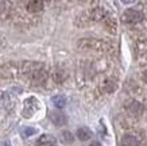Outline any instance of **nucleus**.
Instances as JSON below:
<instances>
[{"instance_id":"nucleus-14","label":"nucleus","mask_w":147,"mask_h":146,"mask_svg":"<svg viewBox=\"0 0 147 146\" xmlns=\"http://www.w3.org/2000/svg\"><path fill=\"white\" fill-rule=\"evenodd\" d=\"M142 79H143V81H144V83H147V71H144V72H143Z\"/></svg>"},{"instance_id":"nucleus-16","label":"nucleus","mask_w":147,"mask_h":146,"mask_svg":"<svg viewBox=\"0 0 147 146\" xmlns=\"http://www.w3.org/2000/svg\"><path fill=\"white\" fill-rule=\"evenodd\" d=\"M1 146H9V143H8V142H4V143H3Z\"/></svg>"},{"instance_id":"nucleus-1","label":"nucleus","mask_w":147,"mask_h":146,"mask_svg":"<svg viewBox=\"0 0 147 146\" xmlns=\"http://www.w3.org/2000/svg\"><path fill=\"white\" fill-rule=\"evenodd\" d=\"M20 73L31 84L40 85L47 80V72L42 64L38 62H23L20 65Z\"/></svg>"},{"instance_id":"nucleus-5","label":"nucleus","mask_w":147,"mask_h":146,"mask_svg":"<svg viewBox=\"0 0 147 146\" xmlns=\"http://www.w3.org/2000/svg\"><path fill=\"white\" fill-rule=\"evenodd\" d=\"M45 3L42 0H30V1H24V7L26 11L30 14H38L43 10Z\"/></svg>"},{"instance_id":"nucleus-2","label":"nucleus","mask_w":147,"mask_h":146,"mask_svg":"<svg viewBox=\"0 0 147 146\" xmlns=\"http://www.w3.org/2000/svg\"><path fill=\"white\" fill-rule=\"evenodd\" d=\"M78 48L84 50H94V52H108L111 50V46L102 41L94 39V38H85L78 42Z\"/></svg>"},{"instance_id":"nucleus-13","label":"nucleus","mask_w":147,"mask_h":146,"mask_svg":"<svg viewBox=\"0 0 147 146\" xmlns=\"http://www.w3.org/2000/svg\"><path fill=\"white\" fill-rule=\"evenodd\" d=\"M35 128L34 127H24L22 130V135L24 138H27V137H30V135H32V134H35Z\"/></svg>"},{"instance_id":"nucleus-12","label":"nucleus","mask_w":147,"mask_h":146,"mask_svg":"<svg viewBox=\"0 0 147 146\" xmlns=\"http://www.w3.org/2000/svg\"><path fill=\"white\" fill-rule=\"evenodd\" d=\"M61 135H62V141L66 142V143H71V142H73V139H74L70 131H62V133H61Z\"/></svg>"},{"instance_id":"nucleus-4","label":"nucleus","mask_w":147,"mask_h":146,"mask_svg":"<svg viewBox=\"0 0 147 146\" xmlns=\"http://www.w3.org/2000/svg\"><path fill=\"white\" fill-rule=\"evenodd\" d=\"M38 110V102L35 97H30L24 102V107H23V115L26 118H31L34 115V112Z\"/></svg>"},{"instance_id":"nucleus-8","label":"nucleus","mask_w":147,"mask_h":146,"mask_svg":"<svg viewBox=\"0 0 147 146\" xmlns=\"http://www.w3.org/2000/svg\"><path fill=\"white\" fill-rule=\"evenodd\" d=\"M121 146H139V141L135 135H124L121 138Z\"/></svg>"},{"instance_id":"nucleus-11","label":"nucleus","mask_w":147,"mask_h":146,"mask_svg":"<svg viewBox=\"0 0 147 146\" xmlns=\"http://www.w3.org/2000/svg\"><path fill=\"white\" fill-rule=\"evenodd\" d=\"M40 145H54L55 143V139H54L51 135H42L38 141Z\"/></svg>"},{"instance_id":"nucleus-6","label":"nucleus","mask_w":147,"mask_h":146,"mask_svg":"<svg viewBox=\"0 0 147 146\" xmlns=\"http://www.w3.org/2000/svg\"><path fill=\"white\" fill-rule=\"evenodd\" d=\"M50 119L55 126H63L66 123V116L63 115L62 112H59V111H53L51 115H50Z\"/></svg>"},{"instance_id":"nucleus-3","label":"nucleus","mask_w":147,"mask_h":146,"mask_svg":"<svg viewBox=\"0 0 147 146\" xmlns=\"http://www.w3.org/2000/svg\"><path fill=\"white\" fill-rule=\"evenodd\" d=\"M143 18H144L143 12L134 8L125 10L124 12L121 14V20H123V23H127V24H134V23L142 22Z\"/></svg>"},{"instance_id":"nucleus-7","label":"nucleus","mask_w":147,"mask_h":146,"mask_svg":"<svg viewBox=\"0 0 147 146\" xmlns=\"http://www.w3.org/2000/svg\"><path fill=\"white\" fill-rule=\"evenodd\" d=\"M92 130H90L89 127H85V126H82V127H80L78 130H77V138L80 139V141H88V139H90L92 138Z\"/></svg>"},{"instance_id":"nucleus-10","label":"nucleus","mask_w":147,"mask_h":146,"mask_svg":"<svg viewBox=\"0 0 147 146\" xmlns=\"http://www.w3.org/2000/svg\"><path fill=\"white\" fill-rule=\"evenodd\" d=\"M51 102H53V104L57 108H63L65 104H66V97L63 96V95H55V96H53Z\"/></svg>"},{"instance_id":"nucleus-15","label":"nucleus","mask_w":147,"mask_h":146,"mask_svg":"<svg viewBox=\"0 0 147 146\" xmlns=\"http://www.w3.org/2000/svg\"><path fill=\"white\" fill-rule=\"evenodd\" d=\"M90 146H100V143H98V142H92Z\"/></svg>"},{"instance_id":"nucleus-9","label":"nucleus","mask_w":147,"mask_h":146,"mask_svg":"<svg viewBox=\"0 0 147 146\" xmlns=\"http://www.w3.org/2000/svg\"><path fill=\"white\" fill-rule=\"evenodd\" d=\"M127 108H128V111H131L132 114H135V115L142 114V111H143L142 104H140V103H138V102H135V100L129 102L128 104H127Z\"/></svg>"}]
</instances>
